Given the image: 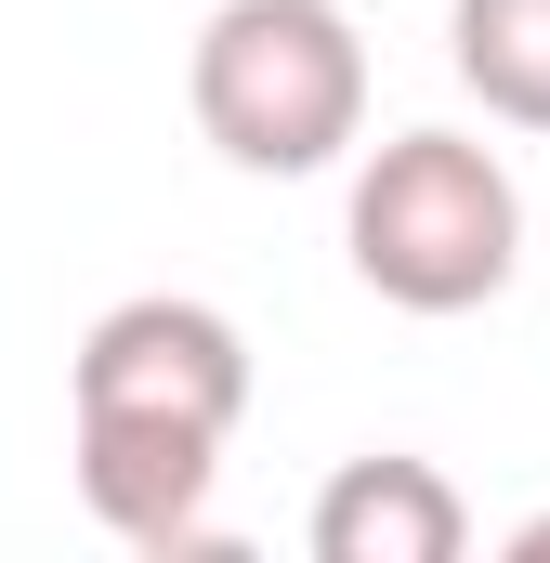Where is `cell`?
Returning <instances> with one entry per match:
<instances>
[{"label": "cell", "mask_w": 550, "mask_h": 563, "mask_svg": "<svg viewBox=\"0 0 550 563\" xmlns=\"http://www.w3.org/2000/svg\"><path fill=\"white\" fill-rule=\"evenodd\" d=\"M341 250H354V276L394 314H472L525 263V184L498 170V144H472V132H394L354 170Z\"/></svg>", "instance_id": "1"}, {"label": "cell", "mask_w": 550, "mask_h": 563, "mask_svg": "<svg viewBox=\"0 0 550 563\" xmlns=\"http://www.w3.org/2000/svg\"><path fill=\"white\" fill-rule=\"evenodd\" d=\"M184 92H197V132L237 170L288 184V170H328L367 132V40L341 0H223L197 26Z\"/></svg>", "instance_id": "2"}, {"label": "cell", "mask_w": 550, "mask_h": 563, "mask_svg": "<svg viewBox=\"0 0 550 563\" xmlns=\"http://www.w3.org/2000/svg\"><path fill=\"white\" fill-rule=\"evenodd\" d=\"M315 563H459L472 551V498L432 472V459H341L315 485Z\"/></svg>", "instance_id": "5"}, {"label": "cell", "mask_w": 550, "mask_h": 563, "mask_svg": "<svg viewBox=\"0 0 550 563\" xmlns=\"http://www.w3.org/2000/svg\"><path fill=\"white\" fill-rule=\"evenodd\" d=\"M512 563H550V511H538V525H512Z\"/></svg>", "instance_id": "7"}, {"label": "cell", "mask_w": 550, "mask_h": 563, "mask_svg": "<svg viewBox=\"0 0 550 563\" xmlns=\"http://www.w3.org/2000/svg\"><path fill=\"white\" fill-rule=\"evenodd\" d=\"M79 420H170V432H223L250 420V341L237 314L184 301V288H144V301H106L79 328V367H66Z\"/></svg>", "instance_id": "3"}, {"label": "cell", "mask_w": 550, "mask_h": 563, "mask_svg": "<svg viewBox=\"0 0 550 563\" xmlns=\"http://www.w3.org/2000/svg\"><path fill=\"white\" fill-rule=\"evenodd\" d=\"M210 485H223V445L170 420H79V498L106 538L132 551H210Z\"/></svg>", "instance_id": "4"}, {"label": "cell", "mask_w": 550, "mask_h": 563, "mask_svg": "<svg viewBox=\"0 0 550 563\" xmlns=\"http://www.w3.org/2000/svg\"><path fill=\"white\" fill-rule=\"evenodd\" d=\"M446 66L485 119L550 132V0H446Z\"/></svg>", "instance_id": "6"}]
</instances>
